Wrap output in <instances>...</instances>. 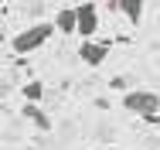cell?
<instances>
[{"instance_id":"cell-1","label":"cell","mask_w":160,"mask_h":150,"mask_svg":"<svg viewBox=\"0 0 160 150\" xmlns=\"http://www.w3.org/2000/svg\"><path fill=\"white\" fill-rule=\"evenodd\" d=\"M51 34H58V31H55V21H38V24H28L21 34H14L10 48H14V55H31L41 44L51 41Z\"/></svg>"},{"instance_id":"cell-9","label":"cell","mask_w":160,"mask_h":150,"mask_svg":"<svg viewBox=\"0 0 160 150\" xmlns=\"http://www.w3.org/2000/svg\"><path fill=\"white\" fill-rule=\"evenodd\" d=\"M133 150H136V147H133Z\"/></svg>"},{"instance_id":"cell-4","label":"cell","mask_w":160,"mask_h":150,"mask_svg":"<svg viewBox=\"0 0 160 150\" xmlns=\"http://www.w3.org/2000/svg\"><path fill=\"white\" fill-rule=\"evenodd\" d=\"M106 58H109V44H106V41H82V44H78V61H82V65L99 68Z\"/></svg>"},{"instance_id":"cell-3","label":"cell","mask_w":160,"mask_h":150,"mask_svg":"<svg viewBox=\"0 0 160 150\" xmlns=\"http://www.w3.org/2000/svg\"><path fill=\"white\" fill-rule=\"evenodd\" d=\"M75 21H78V28H75V34H82V41H92V34L99 31V7L96 3H78L75 7Z\"/></svg>"},{"instance_id":"cell-6","label":"cell","mask_w":160,"mask_h":150,"mask_svg":"<svg viewBox=\"0 0 160 150\" xmlns=\"http://www.w3.org/2000/svg\"><path fill=\"white\" fill-rule=\"evenodd\" d=\"M75 28H78L75 7H62V10L55 14V31H58V34H75Z\"/></svg>"},{"instance_id":"cell-7","label":"cell","mask_w":160,"mask_h":150,"mask_svg":"<svg viewBox=\"0 0 160 150\" xmlns=\"http://www.w3.org/2000/svg\"><path fill=\"white\" fill-rule=\"evenodd\" d=\"M119 14L129 24H140L143 21V0H119Z\"/></svg>"},{"instance_id":"cell-2","label":"cell","mask_w":160,"mask_h":150,"mask_svg":"<svg viewBox=\"0 0 160 150\" xmlns=\"http://www.w3.org/2000/svg\"><path fill=\"white\" fill-rule=\"evenodd\" d=\"M123 109L133 113V116H140V120H153L160 113V96L153 89H129L123 96Z\"/></svg>"},{"instance_id":"cell-8","label":"cell","mask_w":160,"mask_h":150,"mask_svg":"<svg viewBox=\"0 0 160 150\" xmlns=\"http://www.w3.org/2000/svg\"><path fill=\"white\" fill-rule=\"evenodd\" d=\"M24 102H41V99H44V85H41V82H38V79H31V82H24Z\"/></svg>"},{"instance_id":"cell-5","label":"cell","mask_w":160,"mask_h":150,"mask_svg":"<svg viewBox=\"0 0 160 150\" xmlns=\"http://www.w3.org/2000/svg\"><path fill=\"white\" fill-rule=\"evenodd\" d=\"M21 116H28V123H31V126H38L41 133H48V130L55 126V123H51V116H48V113H44V109L38 106V102H24Z\"/></svg>"}]
</instances>
